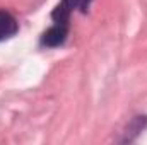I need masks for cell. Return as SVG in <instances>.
<instances>
[{
	"instance_id": "obj_1",
	"label": "cell",
	"mask_w": 147,
	"mask_h": 145,
	"mask_svg": "<svg viewBox=\"0 0 147 145\" xmlns=\"http://www.w3.org/2000/svg\"><path fill=\"white\" fill-rule=\"evenodd\" d=\"M69 34V22H55L43 36H41V44L48 48H57L65 43Z\"/></svg>"
},
{
	"instance_id": "obj_2",
	"label": "cell",
	"mask_w": 147,
	"mask_h": 145,
	"mask_svg": "<svg viewBox=\"0 0 147 145\" xmlns=\"http://www.w3.org/2000/svg\"><path fill=\"white\" fill-rule=\"evenodd\" d=\"M79 3H80V0H62L51 12V19L55 22H69L72 10L75 7H79Z\"/></svg>"
},
{
	"instance_id": "obj_3",
	"label": "cell",
	"mask_w": 147,
	"mask_h": 145,
	"mask_svg": "<svg viewBox=\"0 0 147 145\" xmlns=\"http://www.w3.org/2000/svg\"><path fill=\"white\" fill-rule=\"evenodd\" d=\"M17 29H19V26H17V21L14 19V15L5 10H0V41L14 36L17 33Z\"/></svg>"
},
{
	"instance_id": "obj_4",
	"label": "cell",
	"mask_w": 147,
	"mask_h": 145,
	"mask_svg": "<svg viewBox=\"0 0 147 145\" xmlns=\"http://www.w3.org/2000/svg\"><path fill=\"white\" fill-rule=\"evenodd\" d=\"M91 2H92V0H80V3H79V7L82 9V12H86V10H87V7L91 5Z\"/></svg>"
}]
</instances>
